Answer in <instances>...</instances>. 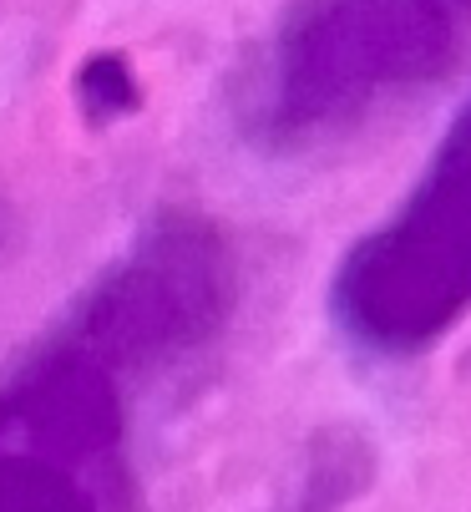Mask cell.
<instances>
[{
    "instance_id": "obj_4",
    "label": "cell",
    "mask_w": 471,
    "mask_h": 512,
    "mask_svg": "<svg viewBox=\"0 0 471 512\" xmlns=\"http://www.w3.org/2000/svg\"><path fill=\"white\" fill-rule=\"evenodd\" d=\"M330 305L375 355H411L471 310V107L411 198L345 254Z\"/></svg>"
},
{
    "instance_id": "obj_1",
    "label": "cell",
    "mask_w": 471,
    "mask_h": 512,
    "mask_svg": "<svg viewBox=\"0 0 471 512\" xmlns=\"http://www.w3.org/2000/svg\"><path fill=\"white\" fill-rule=\"evenodd\" d=\"M471 0H289L244 122L269 148H314L411 102L466 56Z\"/></svg>"
},
{
    "instance_id": "obj_2",
    "label": "cell",
    "mask_w": 471,
    "mask_h": 512,
    "mask_svg": "<svg viewBox=\"0 0 471 512\" xmlns=\"http://www.w3.org/2000/svg\"><path fill=\"white\" fill-rule=\"evenodd\" d=\"M132 386L51 325L0 371V512H137Z\"/></svg>"
},
{
    "instance_id": "obj_5",
    "label": "cell",
    "mask_w": 471,
    "mask_h": 512,
    "mask_svg": "<svg viewBox=\"0 0 471 512\" xmlns=\"http://www.w3.org/2000/svg\"><path fill=\"white\" fill-rule=\"evenodd\" d=\"M82 102H87L92 117H122V112H132L137 107V87L127 77V66L112 61V56L87 61V71H82Z\"/></svg>"
},
{
    "instance_id": "obj_3",
    "label": "cell",
    "mask_w": 471,
    "mask_h": 512,
    "mask_svg": "<svg viewBox=\"0 0 471 512\" xmlns=\"http://www.w3.org/2000/svg\"><path fill=\"white\" fill-rule=\"evenodd\" d=\"M239 310V259L198 213H157L56 320L127 386L198 360Z\"/></svg>"
}]
</instances>
